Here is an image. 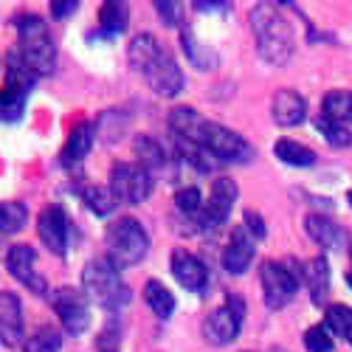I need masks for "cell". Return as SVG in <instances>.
I'll list each match as a JSON object with an SVG mask.
<instances>
[{
  "mask_svg": "<svg viewBox=\"0 0 352 352\" xmlns=\"http://www.w3.org/2000/svg\"><path fill=\"white\" fill-rule=\"evenodd\" d=\"M321 107H324L321 116H327V119H333L344 127L352 124V91H330Z\"/></svg>",
  "mask_w": 352,
  "mask_h": 352,
  "instance_id": "4316f807",
  "label": "cell"
},
{
  "mask_svg": "<svg viewBox=\"0 0 352 352\" xmlns=\"http://www.w3.org/2000/svg\"><path fill=\"white\" fill-rule=\"evenodd\" d=\"M243 226L248 228V234H251L254 240H265L268 228H265V220H262L256 212H245V217H243Z\"/></svg>",
  "mask_w": 352,
  "mask_h": 352,
  "instance_id": "ab89813d",
  "label": "cell"
},
{
  "mask_svg": "<svg viewBox=\"0 0 352 352\" xmlns=\"http://www.w3.org/2000/svg\"><path fill=\"white\" fill-rule=\"evenodd\" d=\"M234 200H237V184L231 178H217L212 184L209 200L203 203V212L197 220V228H217L228 220L231 209H234Z\"/></svg>",
  "mask_w": 352,
  "mask_h": 352,
  "instance_id": "8fae6325",
  "label": "cell"
},
{
  "mask_svg": "<svg viewBox=\"0 0 352 352\" xmlns=\"http://www.w3.org/2000/svg\"><path fill=\"white\" fill-rule=\"evenodd\" d=\"M271 113L279 127H299L307 119V102L296 91H279L274 96Z\"/></svg>",
  "mask_w": 352,
  "mask_h": 352,
  "instance_id": "ac0fdd59",
  "label": "cell"
},
{
  "mask_svg": "<svg viewBox=\"0 0 352 352\" xmlns=\"http://www.w3.org/2000/svg\"><path fill=\"white\" fill-rule=\"evenodd\" d=\"M346 341H349V344H352V330H349V336H346Z\"/></svg>",
  "mask_w": 352,
  "mask_h": 352,
  "instance_id": "f6af8a7d",
  "label": "cell"
},
{
  "mask_svg": "<svg viewBox=\"0 0 352 352\" xmlns=\"http://www.w3.org/2000/svg\"><path fill=\"white\" fill-rule=\"evenodd\" d=\"M305 349L307 352H333L336 349V341H333V333L324 327V324H316L305 333Z\"/></svg>",
  "mask_w": 352,
  "mask_h": 352,
  "instance_id": "8d00e7d4",
  "label": "cell"
},
{
  "mask_svg": "<svg viewBox=\"0 0 352 352\" xmlns=\"http://www.w3.org/2000/svg\"><path fill=\"white\" fill-rule=\"evenodd\" d=\"M0 63H3V60H0ZM0 68H3V65H0Z\"/></svg>",
  "mask_w": 352,
  "mask_h": 352,
  "instance_id": "bcb514c9",
  "label": "cell"
},
{
  "mask_svg": "<svg viewBox=\"0 0 352 352\" xmlns=\"http://www.w3.org/2000/svg\"><path fill=\"white\" fill-rule=\"evenodd\" d=\"M82 293L104 310H119L130 302V287L107 259H91L82 271Z\"/></svg>",
  "mask_w": 352,
  "mask_h": 352,
  "instance_id": "277c9868",
  "label": "cell"
},
{
  "mask_svg": "<svg viewBox=\"0 0 352 352\" xmlns=\"http://www.w3.org/2000/svg\"><path fill=\"white\" fill-rule=\"evenodd\" d=\"M206 127L209 122L192 107H175L169 113V130L175 135V141H186V144H197L203 146V138H206Z\"/></svg>",
  "mask_w": 352,
  "mask_h": 352,
  "instance_id": "2e32d148",
  "label": "cell"
},
{
  "mask_svg": "<svg viewBox=\"0 0 352 352\" xmlns=\"http://www.w3.org/2000/svg\"><path fill=\"white\" fill-rule=\"evenodd\" d=\"M245 321V299H240L237 293H228L226 305L212 310L203 321V336L212 346H228L231 341H237L240 330Z\"/></svg>",
  "mask_w": 352,
  "mask_h": 352,
  "instance_id": "8992f818",
  "label": "cell"
},
{
  "mask_svg": "<svg viewBox=\"0 0 352 352\" xmlns=\"http://www.w3.org/2000/svg\"><path fill=\"white\" fill-rule=\"evenodd\" d=\"M254 254H256V240L248 234L245 226H237L231 231L228 237V245L223 251V268L231 274V276H240L251 268L254 262Z\"/></svg>",
  "mask_w": 352,
  "mask_h": 352,
  "instance_id": "5bb4252c",
  "label": "cell"
},
{
  "mask_svg": "<svg viewBox=\"0 0 352 352\" xmlns=\"http://www.w3.org/2000/svg\"><path fill=\"white\" fill-rule=\"evenodd\" d=\"M164 51V45L153 37V34H135L130 48H127V60H130V68L144 74L146 68H150L155 63V56Z\"/></svg>",
  "mask_w": 352,
  "mask_h": 352,
  "instance_id": "603a6c76",
  "label": "cell"
},
{
  "mask_svg": "<svg viewBox=\"0 0 352 352\" xmlns=\"http://www.w3.org/2000/svg\"><path fill=\"white\" fill-rule=\"evenodd\" d=\"M302 274L296 268V262H262L259 268V282H262V299H265L268 310H282L285 305L293 302L302 282Z\"/></svg>",
  "mask_w": 352,
  "mask_h": 352,
  "instance_id": "5b68a950",
  "label": "cell"
},
{
  "mask_svg": "<svg viewBox=\"0 0 352 352\" xmlns=\"http://www.w3.org/2000/svg\"><path fill=\"white\" fill-rule=\"evenodd\" d=\"M76 9H79L76 0H68V3H51V6H48V12H51L54 20H68Z\"/></svg>",
  "mask_w": 352,
  "mask_h": 352,
  "instance_id": "60d3db41",
  "label": "cell"
},
{
  "mask_svg": "<svg viewBox=\"0 0 352 352\" xmlns=\"http://www.w3.org/2000/svg\"><path fill=\"white\" fill-rule=\"evenodd\" d=\"M54 310L60 316L65 333L82 336L91 324V313H87V296L76 287H60L54 293Z\"/></svg>",
  "mask_w": 352,
  "mask_h": 352,
  "instance_id": "9c48e42d",
  "label": "cell"
},
{
  "mask_svg": "<svg viewBox=\"0 0 352 352\" xmlns=\"http://www.w3.org/2000/svg\"><path fill=\"white\" fill-rule=\"evenodd\" d=\"M94 138H96V124L91 122H82L71 130L68 141H65V150H63V164H79L87 158L94 146Z\"/></svg>",
  "mask_w": 352,
  "mask_h": 352,
  "instance_id": "7402d4cb",
  "label": "cell"
},
{
  "mask_svg": "<svg viewBox=\"0 0 352 352\" xmlns=\"http://www.w3.org/2000/svg\"><path fill=\"white\" fill-rule=\"evenodd\" d=\"M203 195H200V189H195V186H186V189H181L178 195H175V209H178L184 217H189V220H200V212H203Z\"/></svg>",
  "mask_w": 352,
  "mask_h": 352,
  "instance_id": "e575fe53",
  "label": "cell"
},
{
  "mask_svg": "<svg viewBox=\"0 0 352 352\" xmlns=\"http://www.w3.org/2000/svg\"><path fill=\"white\" fill-rule=\"evenodd\" d=\"M82 200H85V209H91L96 217H110L119 206V197L110 186H87L82 192Z\"/></svg>",
  "mask_w": 352,
  "mask_h": 352,
  "instance_id": "484cf974",
  "label": "cell"
},
{
  "mask_svg": "<svg viewBox=\"0 0 352 352\" xmlns=\"http://www.w3.org/2000/svg\"><path fill=\"white\" fill-rule=\"evenodd\" d=\"M184 51H186V56L192 60V65L197 68V71H212L214 65H217V54L212 51V48H206L203 43H197L195 37H192V32H184Z\"/></svg>",
  "mask_w": 352,
  "mask_h": 352,
  "instance_id": "f546056e",
  "label": "cell"
},
{
  "mask_svg": "<svg viewBox=\"0 0 352 352\" xmlns=\"http://www.w3.org/2000/svg\"><path fill=\"white\" fill-rule=\"evenodd\" d=\"M305 231L310 234L313 243H318L321 248H327V251H344V245H346V231L341 226H336L330 217L307 214Z\"/></svg>",
  "mask_w": 352,
  "mask_h": 352,
  "instance_id": "d6986e66",
  "label": "cell"
},
{
  "mask_svg": "<svg viewBox=\"0 0 352 352\" xmlns=\"http://www.w3.org/2000/svg\"><path fill=\"white\" fill-rule=\"evenodd\" d=\"M37 231H40V240L43 245L56 254V256H63L68 254V245H71V220L65 214L63 206H48L40 212V223H37Z\"/></svg>",
  "mask_w": 352,
  "mask_h": 352,
  "instance_id": "7c38bea8",
  "label": "cell"
},
{
  "mask_svg": "<svg viewBox=\"0 0 352 352\" xmlns=\"http://www.w3.org/2000/svg\"><path fill=\"white\" fill-rule=\"evenodd\" d=\"M63 336L54 327H40L34 336H28L23 344V352H60Z\"/></svg>",
  "mask_w": 352,
  "mask_h": 352,
  "instance_id": "1f68e13d",
  "label": "cell"
},
{
  "mask_svg": "<svg viewBox=\"0 0 352 352\" xmlns=\"http://www.w3.org/2000/svg\"><path fill=\"white\" fill-rule=\"evenodd\" d=\"M195 12H209V14H226L231 6L228 3H195Z\"/></svg>",
  "mask_w": 352,
  "mask_h": 352,
  "instance_id": "b9f144b4",
  "label": "cell"
},
{
  "mask_svg": "<svg viewBox=\"0 0 352 352\" xmlns=\"http://www.w3.org/2000/svg\"><path fill=\"white\" fill-rule=\"evenodd\" d=\"M34 82H37V74L25 65L20 51H12L6 56V91L28 96V94H32V87H34Z\"/></svg>",
  "mask_w": 352,
  "mask_h": 352,
  "instance_id": "44dd1931",
  "label": "cell"
},
{
  "mask_svg": "<svg viewBox=\"0 0 352 352\" xmlns=\"http://www.w3.org/2000/svg\"><path fill=\"white\" fill-rule=\"evenodd\" d=\"M251 32L256 37V51L268 65H287L293 56V28L282 14L279 3H256L251 9Z\"/></svg>",
  "mask_w": 352,
  "mask_h": 352,
  "instance_id": "6da1fadb",
  "label": "cell"
},
{
  "mask_svg": "<svg viewBox=\"0 0 352 352\" xmlns=\"http://www.w3.org/2000/svg\"><path fill=\"white\" fill-rule=\"evenodd\" d=\"M155 12L161 14L164 25H169V28L181 23V6H178V3H169V0H158V3H155Z\"/></svg>",
  "mask_w": 352,
  "mask_h": 352,
  "instance_id": "f35d334b",
  "label": "cell"
},
{
  "mask_svg": "<svg viewBox=\"0 0 352 352\" xmlns=\"http://www.w3.org/2000/svg\"><path fill=\"white\" fill-rule=\"evenodd\" d=\"M20 34V56L37 76H51L56 68V45L51 40L48 25L37 14H23L14 20Z\"/></svg>",
  "mask_w": 352,
  "mask_h": 352,
  "instance_id": "3957f363",
  "label": "cell"
},
{
  "mask_svg": "<svg viewBox=\"0 0 352 352\" xmlns=\"http://www.w3.org/2000/svg\"><path fill=\"white\" fill-rule=\"evenodd\" d=\"M28 220V209L23 203H14V200H6L0 203V234H14L25 226Z\"/></svg>",
  "mask_w": 352,
  "mask_h": 352,
  "instance_id": "d6a6232c",
  "label": "cell"
},
{
  "mask_svg": "<svg viewBox=\"0 0 352 352\" xmlns=\"http://www.w3.org/2000/svg\"><path fill=\"white\" fill-rule=\"evenodd\" d=\"M203 150H209L220 164H248L254 158V146L240 135L223 124L209 122L206 138H203Z\"/></svg>",
  "mask_w": 352,
  "mask_h": 352,
  "instance_id": "52a82bcc",
  "label": "cell"
},
{
  "mask_svg": "<svg viewBox=\"0 0 352 352\" xmlns=\"http://www.w3.org/2000/svg\"><path fill=\"white\" fill-rule=\"evenodd\" d=\"M110 189L116 192L119 203H144L153 192V175L138 164H116L110 172Z\"/></svg>",
  "mask_w": 352,
  "mask_h": 352,
  "instance_id": "ba28073f",
  "label": "cell"
},
{
  "mask_svg": "<svg viewBox=\"0 0 352 352\" xmlns=\"http://www.w3.org/2000/svg\"><path fill=\"white\" fill-rule=\"evenodd\" d=\"M274 155L282 164H290V166H313L316 164V153L310 150V146L293 141V138H279L274 144Z\"/></svg>",
  "mask_w": 352,
  "mask_h": 352,
  "instance_id": "d4e9b609",
  "label": "cell"
},
{
  "mask_svg": "<svg viewBox=\"0 0 352 352\" xmlns=\"http://www.w3.org/2000/svg\"><path fill=\"white\" fill-rule=\"evenodd\" d=\"M307 290H310V299L313 305H324L327 296H330V265L324 256H313L307 265H305V274H302Z\"/></svg>",
  "mask_w": 352,
  "mask_h": 352,
  "instance_id": "ffe728a7",
  "label": "cell"
},
{
  "mask_svg": "<svg viewBox=\"0 0 352 352\" xmlns=\"http://www.w3.org/2000/svg\"><path fill=\"white\" fill-rule=\"evenodd\" d=\"M169 265H172V276L178 279L181 287L192 290V293H203L209 285V271L203 265V259H197L195 254L184 251V248H175L169 256Z\"/></svg>",
  "mask_w": 352,
  "mask_h": 352,
  "instance_id": "4fadbf2b",
  "label": "cell"
},
{
  "mask_svg": "<svg viewBox=\"0 0 352 352\" xmlns=\"http://www.w3.org/2000/svg\"><path fill=\"white\" fill-rule=\"evenodd\" d=\"M104 248H107V262L122 271V268H133L146 256L150 251V237H146L144 226L135 217H122L110 223V228L104 231Z\"/></svg>",
  "mask_w": 352,
  "mask_h": 352,
  "instance_id": "7a4b0ae2",
  "label": "cell"
},
{
  "mask_svg": "<svg viewBox=\"0 0 352 352\" xmlns=\"http://www.w3.org/2000/svg\"><path fill=\"white\" fill-rule=\"evenodd\" d=\"M346 285H349V287H352V271H349V274H346Z\"/></svg>",
  "mask_w": 352,
  "mask_h": 352,
  "instance_id": "7bdbcfd3",
  "label": "cell"
},
{
  "mask_svg": "<svg viewBox=\"0 0 352 352\" xmlns=\"http://www.w3.org/2000/svg\"><path fill=\"white\" fill-rule=\"evenodd\" d=\"M324 327L333 333V336H349L352 330V307L346 305H330L327 313H324Z\"/></svg>",
  "mask_w": 352,
  "mask_h": 352,
  "instance_id": "836d02e7",
  "label": "cell"
},
{
  "mask_svg": "<svg viewBox=\"0 0 352 352\" xmlns=\"http://www.w3.org/2000/svg\"><path fill=\"white\" fill-rule=\"evenodd\" d=\"M146 82H150V87L158 94V96H164V99H175L181 91H184V85H186V79H184V71H181V65L175 63V56L164 48L158 56H155V63L146 68L144 74H141Z\"/></svg>",
  "mask_w": 352,
  "mask_h": 352,
  "instance_id": "30bf717a",
  "label": "cell"
},
{
  "mask_svg": "<svg viewBox=\"0 0 352 352\" xmlns=\"http://www.w3.org/2000/svg\"><path fill=\"white\" fill-rule=\"evenodd\" d=\"M316 130L321 133V138H324L330 146H336V150H344V146L352 144V133L349 127L327 119V116H316Z\"/></svg>",
  "mask_w": 352,
  "mask_h": 352,
  "instance_id": "4dcf8cb0",
  "label": "cell"
},
{
  "mask_svg": "<svg viewBox=\"0 0 352 352\" xmlns=\"http://www.w3.org/2000/svg\"><path fill=\"white\" fill-rule=\"evenodd\" d=\"M144 302H146V307H150L158 318H169L172 313H175V296L166 290V285H161V282H146L144 285Z\"/></svg>",
  "mask_w": 352,
  "mask_h": 352,
  "instance_id": "83f0119b",
  "label": "cell"
},
{
  "mask_svg": "<svg viewBox=\"0 0 352 352\" xmlns=\"http://www.w3.org/2000/svg\"><path fill=\"white\" fill-rule=\"evenodd\" d=\"M346 200H349V206H352V192H349V195H346Z\"/></svg>",
  "mask_w": 352,
  "mask_h": 352,
  "instance_id": "ee69618b",
  "label": "cell"
},
{
  "mask_svg": "<svg viewBox=\"0 0 352 352\" xmlns=\"http://www.w3.org/2000/svg\"><path fill=\"white\" fill-rule=\"evenodd\" d=\"M133 146H135V155H138L135 164L144 166L150 175H155V172H161L166 166V150L161 146V141H155L153 135H135Z\"/></svg>",
  "mask_w": 352,
  "mask_h": 352,
  "instance_id": "cb8c5ba5",
  "label": "cell"
},
{
  "mask_svg": "<svg viewBox=\"0 0 352 352\" xmlns=\"http://www.w3.org/2000/svg\"><path fill=\"white\" fill-rule=\"evenodd\" d=\"M23 110H25V96L12 94V91H6V87H3V91H0V122H3V124L20 122Z\"/></svg>",
  "mask_w": 352,
  "mask_h": 352,
  "instance_id": "d590c367",
  "label": "cell"
},
{
  "mask_svg": "<svg viewBox=\"0 0 352 352\" xmlns=\"http://www.w3.org/2000/svg\"><path fill=\"white\" fill-rule=\"evenodd\" d=\"M34 262H37V254H34L32 245H14V248L6 254V268H9V274H12L20 285H25L28 290L45 293V279L37 274Z\"/></svg>",
  "mask_w": 352,
  "mask_h": 352,
  "instance_id": "9a60e30c",
  "label": "cell"
},
{
  "mask_svg": "<svg viewBox=\"0 0 352 352\" xmlns=\"http://www.w3.org/2000/svg\"><path fill=\"white\" fill-rule=\"evenodd\" d=\"M116 110H110V113H104L102 119H99V124H96V130L102 133V138L104 141H119L122 138V133H124V122L122 124H116Z\"/></svg>",
  "mask_w": 352,
  "mask_h": 352,
  "instance_id": "74e56055",
  "label": "cell"
},
{
  "mask_svg": "<svg viewBox=\"0 0 352 352\" xmlns=\"http://www.w3.org/2000/svg\"><path fill=\"white\" fill-rule=\"evenodd\" d=\"M127 20H130V6L127 3H119V0H110V3H102L99 9V23H102V32L104 34H122L127 28Z\"/></svg>",
  "mask_w": 352,
  "mask_h": 352,
  "instance_id": "f1b7e54d",
  "label": "cell"
},
{
  "mask_svg": "<svg viewBox=\"0 0 352 352\" xmlns=\"http://www.w3.org/2000/svg\"><path fill=\"white\" fill-rule=\"evenodd\" d=\"M0 338L9 346L23 341V305L12 290L0 293Z\"/></svg>",
  "mask_w": 352,
  "mask_h": 352,
  "instance_id": "e0dca14e",
  "label": "cell"
}]
</instances>
